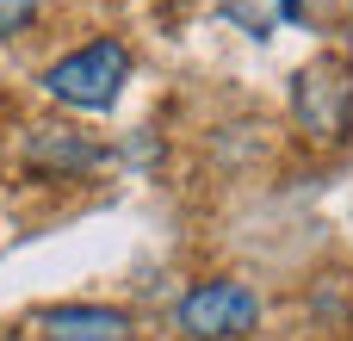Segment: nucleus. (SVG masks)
Returning a JSON list of instances; mask_svg holds the SVG:
<instances>
[{"mask_svg":"<svg viewBox=\"0 0 353 341\" xmlns=\"http://www.w3.org/2000/svg\"><path fill=\"white\" fill-rule=\"evenodd\" d=\"M124 81H130V50L118 37H93V43L68 50L62 62H50L37 87L68 112H112Z\"/></svg>","mask_w":353,"mask_h":341,"instance_id":"obj_1","label":"nucleus"},{"mask_svg":"<svg viewBox=\"0 0 353 341\" xmlns=\"http://www.w3.org/2000/svg\"><path fill=\"white\" fill-rule=\"evenodd\" d=\"M292 118L316 143H347L353 130V68L341 56H316L292 81Z\"/></svg>","mask_w":353,"mask_h":341,"instance_id":"obj_2","label":"nucleus"},{"mask_svg":"<svg viewBox=\"0 0 353 341\" xmlns=\"http://www.w3.org/2000/svg\"><path fill=\"white\" fill-rule=\"evenodd\" d=\"M174 323H180L186 341H248L261 329V298L242 280H199L180 298Z\"/></svg>","mask_w":353,"mask_h":341,"instance_id":"obj_3","label":"nucleus"},{"mask_svg":"<svg viewBox=\"0 0 353 341\" xmlns=\"http://www.w3.org/2000/svg\"><path fill=\"white\" fill-rule=\"evenodd\" d=\"M37 341H130V317L124 311H105V304H50L31 317Z\"/></svg>","mask_w":353,"mask_h":341,"instance_id":"obj_4","label":"nucleus"},{"mask_svg":"<svg viewBox=\"0 0 353 341\" xmlns=\"http://www.w3.org/2000/svg\"><path fill=\"white\" fill-rule=\"evenodd\" d=\"M25 162H31L37 174H87V168L99 162V149H93L81 130H31Z\"/></svg>","mask_w":353,"mask_h":341,"instance_id":"obj_5","label":"nucleus"},{"mask_svg":"<svg viewBox=\"0 0 353 341\" xmlns=\"http://www.w3.org/2000/svg\"><path fill=\"white\" fill-rule=\"evenodd\" d=\"M43 6H50V0H0V37L31 31V25L43 19Z\"/></svg>","mask_w":353,"mask_h":341,"instance_id":"obj_6","label":"nucleus"}]
</instances>
